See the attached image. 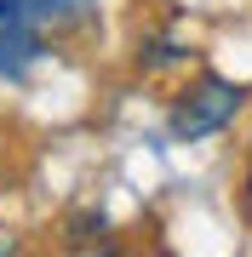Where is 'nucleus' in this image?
I'll use <instances>...</instances> for the list:
<instances>
[{"instance_id":"3","label":"nucleus","mask_w":252,"mask_h":257,"mask_svg":"<svg viewBox=\"0 0 252 257\" xmlns=\"http://www.w3.org/2000/svg\"><path fill=\"white\" fill-rule=\"evenodd\" d=\"M23 6H29V18L52 35V29H75V23H86L98 0H23Z\"/></svg>"},{"instance_id":"2","label":"nucleus","mask_w":252,"mask_h":257,"mask_svg":"<svg viewBox=\"0 0 252 257\" xmlns=\"http://www.w3.org/2000/svg\"><path fill=\"white\" fill-rule=\"evenodd\" d=\"M40 52H46V29L29 18L23 0H0V80H18Z\"/></svg>"},{"instance_id":"4","label":"nucleus","mask_w":252,"mask_h":257,"mask_svg":"<svg viewBox=\"0 0 252 257\" xmlns=\"http://www.w3.org/2000/svg\"><path fill=\"white\" fill-rule=\"evenodd\" d=\"M172 63H184V46L178 40H155L149 57H143V69H172Z\"/></svg>"},{"instance_id":"1","label":"nucleus","mask_w":252,"mask_h":257,"mask_svg":"<svg viewBox=\"0 0 252 257\" xmlns=\"http://www.w3.org/2000/svg\"><path fill=\"white\" fill-rule=\"evenodd\" d=\"M241 103H246V86L224 80V74H201L195 86L178 92L172 114H166V132L178 143H201V138H212V132H224L229 120L241 114Z\"/></svg>"}]
</instances>
